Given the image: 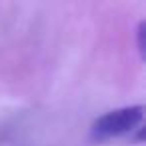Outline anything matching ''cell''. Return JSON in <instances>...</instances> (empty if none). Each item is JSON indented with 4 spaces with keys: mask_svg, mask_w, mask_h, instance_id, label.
I'll return each instance as SVG.
<instances>
[{
    "mask_svg": "<svg viewBox=\"0 0 146 146\" xmlns=\"http://www.w3.org/2000/svg\"><path fill=\"white\" fill-rule=\"evenodd\" d=\"M144 120V106L142 104H132V106H122L116 110H110L102 116H98L90 124V138L94 142H104L110 138L124 136L140 126Z\"/></svg>",
    "mask_w": 146,
    "mask_h": 146,
    "instance_id": "1",
    "label": "cell"
},
{
    "mask_svg": "<svg viewBox=\"0 0 146 146\" xmlns=\"http://www.w3.org/2000/svg\"><path fill=\"white\" fill-rule=\"evenodd\" d=\"M136 38H138V52H140V56L144 58V56H146V20H140V22H138Z\"/></svg>",
    "mask_w": 146,
    "mask_h": 146,
    "instance_id": "2",
    "label": "cell"
}]
</instances>
